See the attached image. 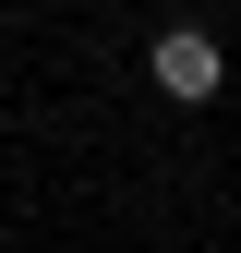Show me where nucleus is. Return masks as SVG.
Instances as JSON below:
<instances>
[{"instance_id": "nucleus-1", "label": "nucleus", "mask_w": 241, "mask_h": 253, "mask_svg": "<svg viewBox=\"0 0 241 253\" xmlns=\"http://www.w3.org/2000/svg\"><path fill=\"white\" fill-rule=\"evenodd\" d=\"M217 73H229V60H217V37H205V24H169V37H157V84H169L181 109L217 97Z\"/></svg>"}]
</instances>
